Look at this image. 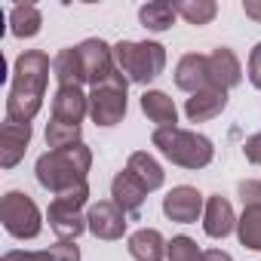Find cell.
Returning a JSON list of instances; mask_svg holds the SVG:
<instances>
[{
  "label": "cell",
  "instance_id": "obj_15",
  "mask_svg": "<svg viewBox=\"0 0 261 261\" xmlns=\"http://www.w3.org/2000/svg\"><path fill=\"white\" fill-rule=\"evenodd\" d=\"M209 74H212V86L233 89L243 80V68H240V59L233 56V49H227V46L212 49V56H209Z\"/></svg>",
  "mask_w": 261,
  "mask_h": 261
},
{
  "label": "cell",
  "instance_id": "obj_27",
  "mask_svg": "<svg viewBox=\"0 0 261 261\" xmlns=\"http://www.w3.org/2000/svg\"><path fill=\"white\" fill-rule=\"evenodd\" d=\"M74 145H80V126L49 120V126H46V148L62 151V148H74Z\"/></svg>",
  "mask_w": 261,
  "mask_h": 261
},
{
  "label": "cell",
  "instance_id": "obj_18",
  "mask_svg": "<svg viewBox=\"0 0 261 261\" xmlns=\"http://www.w3.org/2000/svg\"><path fill=\"white\" fill-rule=\"evenodd\" d=\"M142 111L148 114L151 123H157V129H169V126L178 123V108H175V101H172L166 92H160V89H145V95H142Z\"/></svg>",
  "mask_w": 261,
  "mask_h": 261
},
{
  "label": "cell",
  "instance_id": "obj_17",
  "mask_svg": "<svg viewBox=\"0 0 261 261\" xmlns=\"http://www.w3.org/2000/svg\"><path fill=\"white\" fill-rule=\"evenodd\" d=\"M46 218H49V227L59 233V240H68V243H74L83 230H89L86 215H80L77 209H68V206H62V203H56V200L49 203Z\"/></svg>",
  "mask_w": 261,
  "mask_h": 261
},
{
  "label": "cell",
  "instance_id": "obj_6",
  "mask_svg": "<svg viewBox=\"0 0 261 261\" xmlns=\"http://www.w3.org/2000/svg\"><path fill=\"white\" fill-rule=\"evenodd\" d=\"M126 86L129 80L114 71L101 86H92L89 92V117L98 126H117L126 117Z\"/></svg>",
  "mask_w": 261,
  "mask_h": 261
},
{
  "label": "cell",
  "instance_id": "obj_24",
  "mask_svg": "<svg viewBox=\"0 0 261 261\" xmlns=\"http://www.w3.org/2000/svg\"><path fill=\"white\" fill-rule=\"evenodd\" d=\"M175 7L166 4V0H154V4H145L139 10V22L148 28V31H169L172 22H175Z\"/></svg>",
  "mask_w": 261,
  "mask_h": 261
},
{
  "label": "cell",
  "instance_id": "obj_33",
  "mask_svg": "<svg viewBox=\"0 0 261 261\" xmlns=\"http://www.w3.org/2000/svg\"><path fill=\"white\" fill-rule=\"evenodd\" d=\"M203 261H233V258L221 249H209V252H203Z\"/></svg>",
  "mask_w": 261,
  "mask_h": 261
},
{
  "label": "cell",
  "instance_id": "obj_10",
  "mask_svg": "<svg viewBox=\"0 0 261 261\" xmlns=\"http://www.w3.org/2000/svg\"><path fill=\"white\" fill-rule=\"evenodd\" d=\"M175 86L197 95L203 89L212 86V74H209V56H200V53H188L178 59L175 65Z\"/></svg>",
  "mask_w": 261,
  "mask_h": 261
},
{
  "label": "cell",
  "instance_id": "obj_7",
  "mask_svg": "<svg viewBox=\"0 0 261 261\" xmlns=\"http://www.w3.org/2000/svg\"><path fill=\"white\" fill-rule=\"evenodd\" d=\"M77 53H80L83 74H86V83L89 86H101L117 71V65H114V46H108L105 40L89 37V40H83L77 46Z\"/></svg>",
  "mask_w": 261,
  "mask_h": 261
},
{
  "label": "cell",
  "instance_id": "obj_25",
  "mask_svg": "<svg viewBox=\"0 0 261 261\" xmlns=\"http://www.w3.org/2000/svg\"><path fill=\"white\" fill-rule=\"evenodd\" d=\"M40 25H43V16H40V10L34 4L13 7V13H10V31L16 37H34L40 31Z\"/></svg>",
  "mask_w": 261,
  "mask_h": 261
},
{
  "label": "cell",
  "instance_id": "obj_19",
  "mask_svg": "<svg viewBox=\"0 0 261 261\" xmlns=\"http://www.w3.org/2000/svg\"><path fill=\"white\" fill-rule=\"evenodd\" d=\"M53 77L59 80V86H83L86 83L77 46H68V49L56 53V59H53Z\"/></svg>",
  "mask_w": 261,
  "mask_h": 261
},
{
  "label": "cell",
  "instance_id": "obj_13",
  "mask_svg": "<svg viewBox=\"0 0 261 261\" xmlns=\"http://www.w3.org/2000/svg\"><path fill=\"white\" fill-rule=\"evenodd\" d=\"M224 108H227V89H218V86H209L185 101V114L191 123H206V120L218 117Z\"/></svg>",
  "mask_w": 261,
  "mask_h": 261
},
{
  "label": "cell",
  "instance_id": "obj_26",
  "mask_svg": "<svg viewBox=\"0 0 261 261\" xmlns=\"http://www.w3.org/2000/svg\"><path fill=\"white\" fill-rule=\"evenodd\" d=\"M175 13L188 22V25H209L218 13L215 0H178V4H172Z\"/></svg>",
  "mask_w": 261,
  "mask_h": 261
},
{
  "label": "cell",
  "instance_id": "obj_4",
  "mask_svg": "<svg viewBox=\"0 0 261 261\" xmlns=\"http://www.w3.org/2000/svg\"><path fill=\"white\" fill-rule=\"evenodd\" d=\"M114 65H117V71L126 80H133V83H151L166 68V49L160 43H154V40H142V43L120 40L114 46Z\"/></svg>",
  "mask_w": 261,
  "mask_h": 261
},
{
  "label": "cell",
  "instance_id": "obj_21",
  "mask_svg": "<svg viewBox=\"0 0 261 261\" xmlns=\"http://www.w3.org/2000/svg\"><path fill=\"white\" fill-rule=\"evenodd\" d=\"M126 172L133 175V178H139V181L145 185V191H157V188L163 185V178H166L163 166H160L151 154H145V151H136L133 157H129Z\"/></svg>",
  "mask_w": 261,
  "mask_h": 261
},
{
  "label": "cell",
  "instance_id": "obj_11",
  "mask_svg": "<svg viewBox=\"0 0 261 261\" xmlns=\"http://www.w3.org/2000/svg\"><path fill=\"white\" fill-rule=\"evenodd\" d=\"M28 142H31V123L4 120V126H0V166L13 169L25 157Z\"/></svg>",
  "mask_w": 261,
  "mask_h": 261
},
{
  "label": "cell",
  "instance_id": "obj_30",
  "mask_svg": "<svg viewBox=\"0 0 261 261\" xmlns=\"http://www.w3.org/2000/svg\"><path fill=\"white\" fill-rule=\"evenodd\" d=\"M243 154H246V160H249V163L261 166V133H255V136H249V139H246Z\"/></svg>",
  "mask_w": 261,
  "mask_h": 261
},
{
  "label": "cell",
  "instance_id": "obj_29",
  "mask_svg": "<svg viewBox=\"0 0 261 261\" xmlns=\"http://www.w3.org/2000/svg\"><path fill=\"white\" fill-rule=\"evenodd\" d=\"M56 203H62V206H68V209H83L86 206V200H89V185L86 181H80V185H74V188H68V191H62V194H56L53 197Z\"/></svg>",
  "mask_w": 261,
  "mask_h": 261
},
{
  "label": "cell",
  "instance_id": "obj_14",
  "mask_svg": "<svg viewBox=\"0 0 261 261\" xmlns=\"http://www.w3.org/2000/svg\"><path fill=\"white\" fill-rule=\"evenodd\" d=\"M237 227V215H233V206L215 194L206 200V212H203V230L212 237V240H224L230 230Z\"/></svg>",
  "mask_w": 261,
  "mask_h": 261
},
{
  "label": "cell",
  "instance_id": "obj_3",
  "mask_svg": "<svg viewBox=\"0 0 261 261\" xmlns=\"http://www.w3.org/2000/svg\"><path fill=\"white\" fill-rule=\"evenodd\" d=\"M154 148L175 166L181 169H203L212 163V142L200 133H191V129H178V126H169V129H154L151 136Z\"/></svg>",
  "mask_w": 261,
  "mask_h": 261
},
{
  "label": "cell",
  "instance_id": "obj_22",
  "mask_svg": "<svg viewBox=\"0 0 261 261\" xmlns=\"http://www.w3.org/2000/svg\"><path fill=\"white\" fill-rule=\"evenodd\" d=\"M0 261H80V249L68 240H59L56 246L43 249V252H7Z\"/></svg>",
  "mask_w": 261,
  "mask_h": 261
},
{
  "label": "cell",
  "instance_id": "obj_28",
  "mask_svg": "<svg viewBox=\"0 0 261 261\" xmlns=\"http://www.w3.org/2000/svg\"><path fill=\"white\" fill-rule=\"evenodd\" d=\"M166 258L169 261H203V252L191 237H172L166 243Z\"/></svg>",
  "mask_w": 261,
  "mask_h": 261
},
{
  "label": "cell",
  "instance_id": "obj_20",
  "mask_svg": "<svg viewBox=\"0 0 261 261\" xmlns=\"http://www.w3.org/2000/svg\"><path fill=\"white\" fill-rule=\"evenodd\" d=\"M129 255L136 261H163L166 255V240L154 227H142L129 237Z\"/></svg>",
  "mask_w": 261,
  "mask_h": 261
},
{
  "label": "cell",
  "instance_id": "obj_5",
  "mask_svg": "<svg viewBox=\"0 0 261 261\" xmlns=\"http://www.w3.org/2000/svg\"><path fill=\"white\" fill-rule=\"evenodd\" d=\"M0 221H4L7 233H13L16 240H34L43 230L37 203L22 191L4 194V200H0Z\"/></svg>",
  "mask_w": 261,
  "mask_h": 261
},
{
  "label": "cell",
  "instance_id": "obj_32",
  "mask_svg": "<svg viewBox=\"0 0 261 261\" xmlns=\"http://www.w3.org/2000/svg\"><path fill=\"white\" fill-rule=\"evenodd\" d=\"M243 13H246L249 19L261 22V0H246V4H243Z\"/></svg>",
  "mask_w": 261,
  "mask_h": 261
},
{
  "label": "cell",
  "instance_id": "obj_12",
  "mask_svg": "<svg viewBox=\"0 0 261 261\" xmlns=\"http://www.w3.org/2000/svg\"><path fill=\"white\" fill-rule=\"evenodd\" d=\"M89 114V95H83L80 86H59L53 95V120L80 126V120Z\"/></svg>",
  "mask_w": 261,
  "mask_h": 261
},
{
  "label": "cell",
  "instance_id": "obj_23",
  "mask_svg": "<svg viewBox=\"0 0 261 261\" xmlns=\"http://www.w3.org/2000/svg\"><path fill=\"white\" fill-rule=\"evenodd\" d=\"M237 237L246 249L261 252V203L243 206V215L237 218Z\"/></svg>",
  "mask_w": 261,
  "mask_h": 261
},
{
  "label": "cell",
  "instance_id": "obj_8",
  "mask_svg": "<svg viewBox=\"0 0 261 261\" xmlns=\"http://www.w3.org/2000/svg\"><path fill=\"white\" fill-rule=\"evenodd\" d=\"M163 212L169 221H178V224H194L203 212H206V200L197 188L191 185H178L172 188L166 197H163Z\"/></svg>",
  "mask_w": 261,
  "mask_h": 261
},
{
  "label": "cell",
  "instance_id": "obj_16",
  "mask_svg": "<svg viewBox=\"0 0 261 261\" xmlns=\"http://www.w3.org/2000/svg\"><path fill=\"white\" fill-rule=\"evenodd\" d=\"M111 197H114V203L129 215V212H139V209L145 206L148 191H145V185H142L139 178H133V175L123 169V172H117L114 181H111Z\"/></svg>",
  "mask_w": 261,
  "mask_h": 261
},
{
  "label": "cell",
  "instance_id": "obj_31",
  "mask_svg": "<svg viewBox=\"0 0 261 261\" xmlns=\"http://www.w3.org/2000/svg\"><path fill=\"white\" fill-rule=\"evenodd\" d=\"M249 80L255 89H261V43H255V49L249 56Z\"/></svg>",
  "mask_w": 261,
  "mask_h": 261
},
{
  "label": "cell",
  "instance_id": "obj_2",
  "mask_svg": "<svg viewBox=\"0 0 261 261\" xmlns=\"http://www.w3.org/2000/svg\"><path fill=\"white\" fill-rule=\"evenodd\" d=\"M89 166H92V154H89V148L80 142V145H74V148L46 151V154L37 160L34 172H37V181H40L46 191H53V197H56V194H62V191H68V188L86 181Z\"/></svg>",
  "mask_w": 261,
  "mask_h": 261
},
{
  "label": "cell",
  "instance_id": "obj_1",
  "mask_svg": "<svg viewBox=\"0 0 261 261\" xmlns=\"http://www.w3.org/2000/svg\"><path fill=\"white\" fill-rule=\"evenodd\" d=\"M49 71H53V62L40 49H28L16 59L13 86H10V95H7V120L31 123L37 117V111L43 108Z\"/></svg>",
  "mask_w": 261,
  "mask_h": 261
},
{
  "label": "cell",
  "instance_id": "obj_9",
  "mask_svg": "<svg viewBox=\"0 0 261 261\" xmlns=\"http://www.w3.org/2000/svg\"><path fill=\"white\" fill-rule=\"evenodd\" d=\"M86 224H89V233L98 240H120L129 221H126V212L114 200H101L86 212Z\"/></svg>",
  "mask_w": 261,
  "mask_h": 261
}]
</instances>
